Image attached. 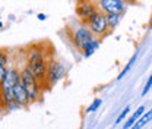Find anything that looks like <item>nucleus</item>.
<instances>
[{"label": "nucleus", "instance_id": "f257e3e1", "mask_svg": "<svg viewBox=\"0 0 152 129\" xmlns=\"http://www.w3.org/2000/svg\"><path fill=\"white\" fill-rule=\"evenodd\" d=\"M20 81H22V87L25 88V91L28 94V98L34 100L38 94L37 82H35V76L31 74V71L28 68H25L20 72Z\"/></svg>", "mask_w": 152, "mask_h": 129}, {"label": "nucleus", "instance_id": "f03ea898", "mask_svg": "<svg viewBox=\"0 0 152 129\" xmlns=\"http://www.w3.org/2000/svg\"><path fill=\"white\" fill-rule=\"evenodd\" d=\"M28 69L31 71V74L34 75L35 78L42 79L45 76V62H44L42 55L39 52H35V53L31 55V57H29V68Z\"/></svg>", "mask_w": 152, "mask_h": 129}, {"label": "nucleus", "instance_id": "7ed1b4c3", "mask_svg": "<svg viewBox=\"0 0 152 129\" xmlns=\"http://www.w3.org/2000/svg\"><path fill=\"white\" fill-rule=\"evenodd\" d=\"M19 79H20V75L15 71V69H9L6 75H4V79H3V92H4V97L7 101H12V90L13 87L19 84Z\"/></svg>", "mask_w": 152, "mask_h": 129}, {"label": "nucleus", "instance_id": "20e7f679", "mask_svg": "<svg viewBox=\"0 0 152 129\" xmlns=\"http://www.w3.org/2000/svg\"><path fill=\"white\" fill-rule=\"evenodd\" d=\"M91 29L96 32V34H102L107 28V19L104 15H99V13H95L91 16Z\"/></svg>", "mask_w": 152, "mask_h": 129}, {"label": "nucleus", "instance_id": "39448f33", "mask_svg": "<svg viewBox=\"0 0 152 129\" xmlns=\"http://www.w3.org/2000/svg\"><path fill=\"white\" fill-rule=\"evenodd\" d=\"M101 6L102 9H105L110 15H118L120 12H123L124 9V4L121 1H117V0H102L101 1Z\"/></svg>", "mask_w": 152, "mask_h": 129}, {"label": "nucleus", "instance_id": "423d86ee", "mask_svg": "<svg viewBox=\"0 0 152 129\" xmlns=\"http://www.w3.org/2000/svg\"><path fill=\"white\" fill-rule=\"evenodd\" d=\"M12 100H15L16 104H26L28 103V94L25 91V88L22 87V84H16L12 90Z\"/></svg>", "mask_w": 152, "mask_h": 129}, {"label": "nucleus", "instance_id": "0eeeda50", "mask_svg": "<svg viewBox=\"0 0 152 129\" xmlns=\"http://www.w3.org/2000/svg\"><path fill=\"white\" fill-rule=\"evenodd\" d=\"M64 75V68L60 65V63H56V62H53V63H50V69H48V79H50V82H57L61 76Z\"/></svg>", "mask_w": 152, "mask_h": 129}, {"label": "nucleus", "instance_id": "6e6552de", "mask_svg": "<svg viewBox=\"0 0 152 129\" xmlns=\"http://www.w3.org/2000/svg\"><path fill=\"white\" fill-rule=\"evenodd\" d=\"M89 41H91V32L86 28L77 29V32H76V35H75V43L79 47H85Z\"/></svg>", "mask_w": 152, "mask_h": 129}, {"label": "nucleus", "instance_id": "1a4fd4ad", "mask_svg": "<svg viewBox=\"0 0 152 129\" xmlns=\"http://www.w3.org/2000/svg\"><path fill=\"white\" fill-rule=\"evenodd\" d=\"M149 120H152V109L149 111H146V113H145V114H143V116H142L137 122H136V125H133L130 129H140L142 126H145Z\"/></svg>", "mask_w": 152, "mask_h": 129}, {"label": "nucleus", "instance_id": "9d476101", "mask_svg": "<svg viewBox=\"0 0 152 129\" xmlns=\"http://www.w3.org/2000/svg\"><path fill=\"white\" fill-rule=\"evenodd\" d=\"M143 111H145V107H143V106H140L137 110L134 111V114H133L129 120H127V123H124V129H130L132 128L133 125H134V122H137V119L142 116V113H143Z\"/></svg>", "mask_w": 152, "mask_h": 129}, {"label": "nucleus", "instance_id": "9b49d317", "mask_svg": "<svg viewBox=\"0 0 152 129\" xmlns=\"http://www.w3.org/2000/svg\"><path fill=\"white\" fill-rule=\"evenodd\" d=\"M79 15H80L82 18L91 19V16L95 15L94 7H92L91 4H83V6H80V7H79Z\"/></svg>", "mask_w": 152, "mask_h": 129}, {"label": "nucleus", "instance_id": "f8f14e48", "mask_svg": "<svg viewBox=\"0 0 152 129\" xmlns=\"http://www.w3.org/2000/svg\"><path fill=\"white\" fill-rule=\"evenodd\" d=\"M6 63H7V59H6V55L0 52V84L3 82L4 79V75H6Z\"/></svg>", "mask_w": 152, "mask_h": 129}, {"label": "nucleus", "instance_id": "ddd939ff", "mask_svg": "<svg viewBox=\"0 0 152 129\" xmlns=\"http://www.w3.org/2000/svg\"><path fill=\"white\" fill-rule=\"evenodd\" d=\"M96 47H98V41H95V40H91L83 49H85V56L88 57V56H91L94 53L95 50H96Z\"/></svg>", "mask_w": 152, "mask_h": 129}, {"label": "nucleus", "instance_id": "4468645a", "mask_svg": "<svg viewBox=\"0 0 152 129\" xmlns=\"http://www.w3.org/2000/svg\"><path fill=\"white\" fill-rule=\"evenodd\" d=\"M134 60H136V55H134V56H133V57H132V59H130V62L127 63V66H126V69H124V71H123V72L120 74V76H118V79H121V78H123L124 75L127 74V71H129V69L132 68V65H133V63H134Z\"/></svg>", "mask_w": 152, "mask_h": 129}, {"label": "nucleus", "instance_id": "2eb2a0df", "mask_svg": "<svg viewBox=\"0 0 152 129\" xmlns=\"http://www.w3.org/2000/svg\"><path fill=\"white\" fill-rule=\"evenodd\" d=\"M118 21H120V16H118V15H108V19H107V22H108L111 27H115Z\"/></svg>", "mask_w": 152, "mask_h": 129}, {"label": "nucleus", "instance_id": "dca6fc26", "mask_svg": "<svg viewBox=\"0 0 152 129\" xmlns=\"http://www.w3.org/2000/svg\"><path fill=\"white\" fill-rule=\"evenodd\" d=\"M129 110H130V109H129V107H126L124 110H123L121 113H120V114H118V117H117V120H115V125H118V123H120V122H121V120H123V119H124L126 116H127Z\"/></svg>", "mask_w": 152, "mask_h": 129}, {"label": "nucleus", "instance_id": "f3484780", "mask_svg": "<svg viewBox=\"0 0 152 129\" xmlns=\"http://www.w3.org/2000/svg\"><path fill=\"white\" fill-rule=\"evenodd\" d=\"M99 104H101V100H95L94 103H92V104H91V106H89V107H88V113H91V111H94V110H96V109H98V107H99Z\"/></svg>", "mask_w": 152, "mask_h": 129}, {"label": "nucleus", "instance_id": "a211bd4d", "mask_svg": "<svg viewBox=\"0 0 152 129\" xmlns=\"http://www.w3.org/2000/svg\"><path fill=\"white\" fill-rule=\"evenodd\" d=\"M151 87H152V75L149 76V79H148V82H146V85H145V88L142 91V95H146V92L151 90Z\"/></svg>", "mask_w": 152, "mask_h": 129}, {"label": "nucleus", "instance_id": "6ab92c4d", "mask_svg": "<svg viewBox=\"0 0 152 129\" xmlns=\"http://www.w3.org/2000/svg\"><path fill=\"white\" fill-rule=\"evenodd\" d=\"M38 18L41 19V21H44V19H45V15H41V13H39V15H38Z\"/></svg>", "mask_w": 152, "mask_h": 129}]
</instances>
